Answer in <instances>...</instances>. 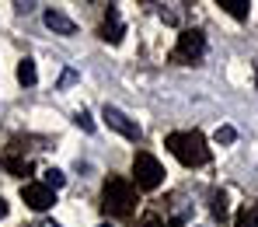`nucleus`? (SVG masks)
<instances>
[{"instance_id":"nucleus-1","label":"nucleus","mask_w":258,"mask_h":227,"mask_svg":"<svg viewBox=\"0 0 258 227\" xmlns=\"http://www.w3.org/2000/svg\"><path fill=\"white\" fill-rule=\"evenodd\" d=\"M168 150H171L174 157L185 164V168H199V164H206L210 161V147H206V140L199 130H181V133H168Z\"/></svg>"},{"instance_id":"nucleus-2","label":"nucleus","mask_w":258,"mask_h":227,"mask_svg":"<svg viewBox=\"0 0 258 227\" xmlns=\"http://www.w3.org/2000/svg\"><path fill=\"white\" fill-rule=\"evenodd\" d=\"M101 206L112 217H129L133 206H136V185L126 179H108L105 182V192H101Z\"/></svg>"},{"instance_id":"nucleus-3","label":"nucleus","mask_w":258,"mask_h":227,"mask_svg":"<svg viewBox=\"0 0 258 227\" xmlns=\"http://www.w3.org/2000/svg\"><path fill=\"white\" fill-rule=\"evenodd\" d=\"M133 175H136V189H161L164 185V164L154 157V154H147V150H140L136 157H133Z\"/></svg>"},{"instance_id":"nucleus-4","label":"nucleus","mask_w":258,"mask_h":227,"mask_svg":"<svg viewBox=\"0 0 258 227\" xmlns=\"http://www.w3.org/2000/svg\"><path fill=\"white\" fill-rule=\"evenodd\" d=\"M206 52V35L199 28H185L178 35V45L171 49V63H199Z\"/></svg>"},{"instance_id":"nucleus-5","label":"nucleus","mask_w":258,"mask_h":227,"mask_svg":"<svg viewBox=\"0 0 258 227\" xmlns=\"http://www.w3.org/2000/svg\"><path fill=\"white\" fill-rule=\"evenodd\" d=\"M21 199H25L28 210L42 213V210H49V206L56 203V192H52L49 185H42V182H28V185H21Z\"/></svg>"},{"instance_id":"nucleus-6","label":"nucleus","mask_w":258,"mask_h":227,"mask_svg":"<svg viewBox=\"0 0 258 227\" xmlns=\"http://www.w3.org/2000/svg\"><path fill=\"white\" fill-rule=\"evenodd\" d=\"M101 119H105V123H108L115 133H122L126 140H140V126L129 119L122 108H115V105H105V108H101Z\"/></svg>"},{"instance_id":"nucleus-7","label":"nucleus","mask_w":258,"mask_h":227,"mask_svg":"<svg viewBox=\"0 0 258 227\" xmlns=\"http://www.w3.org/2000/svg\"><path fill=\"white\" fill-rule=\"evenodd\" d=\"M122 35H126V25H122L119 11H115V7H108V14H105V25H101V39L115 45V42H122Z\"/></svg>"},{"instance_id":"nucleus-8","label":"nucleus","mask_w":258,"mask_h":227,"mask_svg":"<svg viewBox=\"0 0 258 227\" xmlns=\"http://www.w3.org/2000/svg\"><path fill=\"white\" fill-rule=\"evenodd\" d=\"M42 21H45V28L56 32V35H77V25H74L63 11H52V7H49V11L42 14Z\"/></svg>"},{"instance_id":"nucleus-9","label":"nucleus","mask_w":258,"mask_h":227,"mask_svg":"<svg viewBox=\"0 0 258 227\" xmlns=\"http://www.w3.org/2000/svg\"><path fill=\"white\" fill-rule=\"evenodd\" d=\"M220 7H223L230 18H237V21H244V18H248V11H251V4H248V0H220Z\"/></svg>"},{"instance_id":"nucleus-10","label":"nucleus","mask_w":258,"mask_h":227,"mask_svg":"<svg viewBox=\"0 0 258 227\" xmlns=\"http://www.w3.org/2000/svg\"><path fill=\"white\" fill-rule=\"evenodd\" d=\"M18 81H21L25 88H32V84L39 81V70H35V60H21V63H18Z\"/></svg>"},{"instance_id":"nucleus-11","label":"nucleus","mask_w":258,"mask_h":227,"mask_svg":"<svg viewBox=\"0 0 258 227\" xmlns=\"http://www.w3.org/2000/svg\"><path fill=\"white\" fill-rule=\"evenodd\" d=\"M234 227H258V203H248V206L237 213Z\"/></svg>"},{"instance_id":"nucleus-12","label":"nucleus","mask_w":258,"mask_h":227,"mask_svg":"<svg viewBox=\"0 0 258 227\" xmlns=\"http://www.w3.org/2000/svg\"><path fill=\"white\" fill-rule=\"evenodd\" d=\"M42 185H49V189L56 192V189H63V185H67V175H63L59 168H49V172H45V179H42Z\"/></svg>"},{"instance_id":"nucleus-13","label":"nucleus","mask_w":258,"mask_h":227,"mask_svg":"<svg viewBox=\"0 0 258 227\" xmlns=\"http://www.w3.org/2000/svg\"><path fill=\"white\" fill-rule=\"evenodd\" d=\"M7 172H14V175H32V164H28V161H18V157H7Z\"/></svg>"},{"instance_id":"nucleus-14","label":"nucleus","mask_w":258,"mask_h":227,"mask_svg":"<svg viewBox=\"0 0 258 227\" xmlns=\"http://www.w3.org/2000/svg\"><path fill=\"white\" fill-rule=\"evenodd\" d=\"M234 140H237V130L234 126H220L216 130V143H234Z\"/></svg>"},{"instance_id":"nucleus-15","label":"nucleus","mask_w":258,"mask_h":227,"mask_svg":"<svg viewBox=\"0 0 258 227\" xmlns=\"http://www.w3.org/2000/svg\"><path fill=\"white\" fill-rule=\"evenodd\" d=\"M77 126H81L84 133H94V119H91L87 112H77Z\"/></svg>"},{"instance_id":"nucleus-16","label":"nucleus","mask_w":258,"mask_h":227,"mask_svg":"<svg viewBox=\"0 0 258 227\" xmlns=\"http://www.w3.org/2000/svg\"><path fill=\"white\" fill-rule=\"evenodd\" d=\"M213 213H216V217L227 213V199H223V192H216V196H213Z\"/></svg>"},{"instance_id":"nucleus-17","label":"nucleus","mask_w":258,"mask_h":227,"mask_svg":"<svg viewBox=\"0 0 258 227\" xmlns=\"http://www.w3.org/2000/svg\"><path fill=\"white\" fill-rule=\"evenodd\" d=\"M70 84H77V70H63L59 74V88H70Z\"/></svg>"},{"instance_id":"nucleus-18","label":"nucleus","mask_w":258,"mask_h":227,"mask_svg":"<svg viewBox=\"0 0 258 227\" xmlns=\"http://www.w3.org/2000/svg\"><path fill=\"white\" fill-rule=\"evenodd\" d=\"M140 227H164L161 224V217H154V213H147V217H143V224Z\"/></svg>"},{"instance_id":"nucleus-19","label":"nucleus","mask_w":258,"mask_h":227,"mask_svg":"<svg viewBox=\"0 0 258 227\" xmlns=\"http://www.w3.org/2000/svg\"><path fill=\"white\" fill-rule=\"evenodd\" d=\"M4 213H7V203H4V199H0V217H4Z\"/></svg>"},{"instance_id":"nucleus-20","label":"nucleus","mask_w":258,"mask_h":227,"mask_svg":"<svg viewBox=\"0 0 258 227\" xmlns=\"http://www.w3.org/2000/svg\"><path fill=\"white\" fill-rule=\"evenodd\" d=\"M168 227H181V220H171V224H168Z\"/></svg>"},{"instance_id":"nucleus-21","label":"nucleus","mask_w":258,"mask_h":227,"mask_svg":"<svg viewBox=\"0 0 258 227\" xmlns=\"http://www.w3.org/2000/svg\"><path fill=\"white\" fill-rule=\"evenodd\" d=\"M42 227H59V224H52V220H49V224H42Z\"/></svg>"},{"instance_id":"nucleus-22","label":"nucleus","mask_w":258,"mask_h":227,"mask_svg":"<svg viewBox=\"0 0 258 227\" xmlns=\"http://www.w3.org/2000/svg\"><path fill=\"white\" fill-rule=\"evenodd\" d=\"M98 227H112V224H98Z\"/></svg>"},{"instance_id":"nucleus-23","label":"nucleus","mask_w":258,"mask_h":227,"mask_svg":"<svg viewBox=\"0 0 258 227\" xmlns=\"http://www.w3.org/2000/svg\"><path fill=\"white\" fill-rule=\"evenodd\" d=\"M255 84H258V74H255Z\"/></svg>"}]
</instances>
